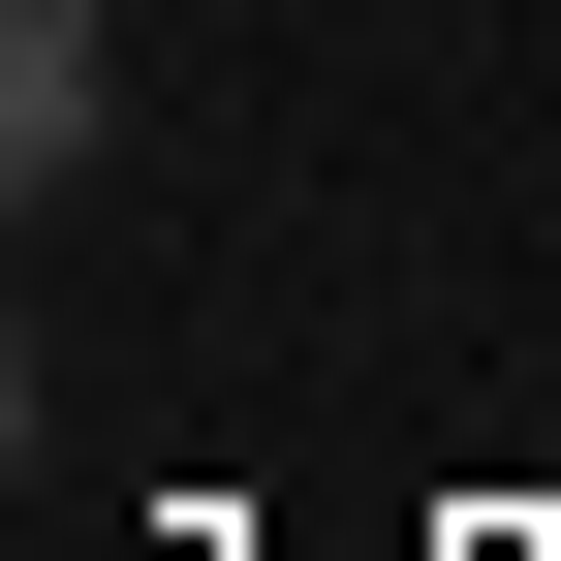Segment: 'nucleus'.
Here are the masks:
<instances>
[{
    "label": "nucleus",
    "mask_w": 561,
    "mask_h": 561,
    "mask_svg": "<svg viewBox=\"0 0 561 561\" xmlns=\"http://www.w3.org/2000/svg\"><path fill=\"white\" fill-rule=\"evenodd\" d=\"M125 157V32L94 0H0V187H94Z\"/></svg>",
    "instance_id": "f257e3e1"
}]
</instances>
